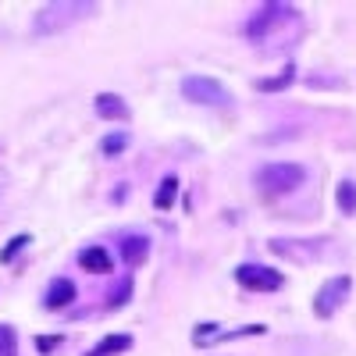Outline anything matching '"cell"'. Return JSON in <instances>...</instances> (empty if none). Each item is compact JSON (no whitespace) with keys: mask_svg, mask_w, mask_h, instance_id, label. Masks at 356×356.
Here are the masks:
<instances>
[{"mask_svg":"<svg viewBox=\"0 0 356 356\" xmlns=\"http://www.w3.org/2000/svg\"><path fill=\"white\" fill-rule=\"evenodd\" d=\"M253 182L267 196H285V193H296V189L307 182V168L303 164H292V161H271V164L257 168Z\"/></svg>","mask_w":356,"mask_h":356,"instance_id":"cell-1","label":"cell"},{"mask_svg":"<svg viewBox=\"0 0 356 356\" xmlns=\"http://www.w3.org/2000/svg\"><path fill=\"white\" fill-rule=\"evenodd\" d=\"M97 4H79V0H61V4H47L40 15H36V22H33V33L36 36H50V33H57V29H65V25H72V22H79L82 15H89Z\"/></svg>","mask_w":356,"mask_h":356,"instance_id":"cell-2","label":"cell"},{"mask_svg":"<svg viewBox=\"0 0 356 356\" xmlns=\"http://www.w3.org/2000/svg\"><path fill=\"white\" fill-rule=\"evenodd\" d=\"M292 18H296V8H289V4H260L246 22V40L250 43H267V36H271L278 25L292 22Z\"/></svg>","mask_w":356,"mask_h":356,"instance_id":"cell-3","label":"cell"},{"mask_svg":"<svg viewBox=\"0 0 356 356\" xmlns=\"http://www.w3.org/2000/svg\"><path fill=\"white\" fill-rule=\"evenodd\" d=\"M182 97L189 104H200V107H228L232 104V93L211 75H186L182 79Z\"/></svg>","mask_w":356,"mask_h":356,"instance_id":"cell-4","label":"cell"},{"mask_svg":"<svg viewBox=\"0 0 356 356\" xmlns=\"http://www.w3.org/2000/svg\"><path fill=\"white\" fill-rule=\"evenodd\" d=\"M349 292H353V278H349V275H335V278H328V282H324V285L314 292V317H321V321L335 317L339 307L349 300Z\"/></svg>","mask_w":356,"mask_h":356,"instance_id":"cell-5","label":"cell"},{"mask_svg":"<svg viewBox=\"0 0 356 356\" xmlns=\"http://www.w3.org/2000/svg\"><path fill=\"white\" fill-rule=\"evenodd\" d=\"M235 282L250 292H278L285 285V275L267 264H239L235 267Z\"/></svg>","mask_w":356,"mask_h":356,"instance_id":"cell-6","label":"cell"},{"mask_svg":"<svg viewBox=\"0 0 356 356\" xmlns=\"http://www.w3.org/2000/svg\"><path fill=\"white\" fill-rule=\"evenodd\" d=\"M267 328L264 324H243V328H218V324H203V328L193 332V346H214V342H225V339H250V335H264Z\"/></svg>","mask_w":356,"mask_h":356,"instance_id":"cell-7","label":"cell"},{"mask_svg":"<svg viewBox=\"0 0 356 356\" xmlns=\"http://www.w3.org/2000/svg\"><path fill=\"white\" fill-rule=\"evenodd\" d=\"M68 303H75V282L72 278H54L47 296H43V307L47 310H65Z\"/></svg>","mask_w":356,"mask_h":356,"instance_id":"cell-8","label":"cell"},{"mask_svg":"<svg viewBox=\"0 0 356 356\" xmlns=\"http://www.w3.org/2000/svg\"><path fill=\"white\" fill-rule=\"evenodd\" d=\"M93 107H97V114L100 118H107V122H129V104L118 97V93H100L97 100H93Z\"/></svg>","mask_w":356,"mask_h":356,"instance_id":"cell-9","label":"cell"},{"mask_svg":"<svg viewBox=\"0 0 356 356\" xmlns=\"http://www.w3.org/2000/svg\"><path fill=\"white\" fill-rule=\"evenodd\" d=\"M118 253H122V260L129 267H139L146 257H150V239H143V235H125L122 246H118Z\"/></svg>","mask_w":356,"mask_h":356,"instance_id":"cell-10","label":"cell"},{"mask_svg":"<svg viewBox=\"0 0 356 356\" xmlns=\"http://www.w3.org/2000/svg\"><path fill=\"white\" fill-rule=\"evenodd\" d=\"M79 264L86 267L89 275H107L111 267H114V260H111V253H107L104 246H86V250L79 253Z\"/></svg>","mask_w":356,"mask_h":356,"instance_id":"cell-11","label":"cell"},{"mask_svg":"<svg viewBox=\"0 0 356 356\" xmlns=\"http://www.w3.org/2000/svg\"><path fill=\"white\" fill-rule=\"evenodd\" d=\"M175 196H178V178L164 175L161 186H157V196H154V207H157V211H168V207L175 203Z\"/></svg>","mask_w":356,"mask_h":356,"instance_id":"cell-12","label":"cell"},{"mask_svg":"<svg viewBox=\"0 0 356 356\" xmlns=\"http://www.w3.org/2000/svg\"><path fill=\"white\" fill-rule=\"evenodd\" d=\"M335 203H339L342 214H356V182H353V178H342V182H339Z\"/></svg>","mask_w":356,"mask_h":356,"instance_id":"cell-13","label":"cell"},{"mask_svg":"<svg viewBox=\"0 0 356 356\" xmlns=\"http://www.w3.org/2000/svg\"><path fill=\"white\" fill-rule=\"evenodd\" d=\"M129 346H132L129 335H107V339H100L97 349H89V356H114V353H125Z\"/></svg>","mask_w":356,"mask_h":356,"instance_id":"cell-14","label":"cell"},{"mask_svg":"<svg viewBox=\"0 0 356 356\" xmlns=\"http://www.w3.org/2000/svg\"><path fill=\"white\" fill-rule=\"evenodd\" d=\"M292 79H296V65H285V72H278L275 79H260L257 89H260V93H278V89L292 86Z\"/></svg>","mask_w":356,"mask_h":356,"instance_id":"cell-15","label":"cell"},{"mask_svg":"<svg viewBox=\"0 0 356 356\" xmlns=\"http://www.w3.org/2000/svg\"><path fill=\"white\" fill-rule=\"evenodd\" d=\"M129 150V132H107L104 143H100V154L104 157H118V154H125Z\"/></svg>","mask_w":356,"mask_h":356,"instance_id":"cell-16","label":"cell"},{"mask_svg":"<svg viewBox=\"0 0 356 356\" xmlns=\"http://www.w3.org/2000/svg\"><path fill=\"white\" fill-rule=\"evenodd\" d=\"M0 356H18V335L11 324H0Z\"/></svg>","mask_w":356,"mask_h":356,"instance_id":"cell-17","label":"cell"},{"mask_svg":"<svg viewBox=\"0 0 356 356\" xmlns=\"http://www.w3.org/2000/svg\"><path fill=\"white\" fill-rule=\"evenodd\" d=\"M25 246H29V235H15V239H11L4 250H0V264H11V260H15V257H18Z\"/></svg>","mask_w":356,"mask_h":356,"instance_id":"cell-18","label":"cell"},{"mask_svg":"<svg viewBox=\"0 0 356 356\" xmlns=\"http://www.w3.org/2000/svg\"><path fill=\"white\" fill-rule=\"evenodd\" d=\"M129 292H132V282L125 278V282H122V289H118V292H111V307H114V310H118V307H125Z\"/></svg>","mask_w":356,"mask_h":356,"instance_id":"cell-19","label":"cell"},{"mask_svg":"<svg viewBox=\"0 0 356 356\" xmlns=\"http://www.w3.org/2000/svg\"><path fill=\"white\" fill-rule=\"evenodd\" d=\"M61 346V335H43V339H36V349L40 353H50V349H57Z\"/></svg>","mask_w":356,"mask_h":356,"instance_id":"cell-20","label":"cell"}]
</instances>
